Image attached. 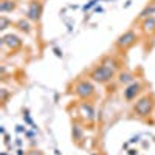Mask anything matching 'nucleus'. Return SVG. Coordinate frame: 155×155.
<instances>
[{
  "label": "nucleus",
  "instance_id": "3",
  "mask_svg": "<svg viewBox=\"0 0 155 155\" xmlns=\"http://www.w3.org/2000/svg\"><path fill=\"white\" fill-rule=\"evenodd\" d=\"M153 107H155L153 98L146 95V96H141L140 99H137V102L134 104V113L137 116H140V118H146V116H149L152 113Z\"/></svg>",
  "mask_w": 155,
  "mask_h": 155
},
{
  "label": "nucleus",
  "instance_id": "13",
  "mask_svg": "<svg viewBox=\"0 0 155 155\" xmlns=\"http://www.w3.org/2000/svg\"><path fill=\"white\" fill-rule=\"evenodd\" d=\"M135 81V78H134V74L132 73H129V71H121L120 73V82L121 84H130V82H134Z\"/></svg>",
  "mask_w": 155,
  "mask_h": 155
},
{
  "label": "nucleus",
  "instance_id": "2",
  "mask_svg": "<svg viewBox=\"0 0 155 155\" xmlns=\"http://www.w3.org/2000/svg\"><path fill=\"white\" fill-rule=\"evenodd\" d=\"M115 74H116V71H113V70H110V68H107V67H104V65H101V64H99V65H96L95 68L90 70L88 78L93 82L107 84V82H110L115 78Z\"/></svg>",
  "mask_w": 155,
  "mask_h": 155
},
{
  "label": "nucleus",
  "instance_id": "16",
  "mask_svg": "<svg viewBox=\"0 0 155 155\" xmlns=\"http://www.w3.org/2000/svg\"><path fill=\"white\" fill-rule=\"evenodd\" d=\"M152 3H153V5H155V0H152Z\"/></svg>",
  "mask_w": 155,
  "mask_h": 155
},
{
  "label": "nucleus",
  "instance_id": "10",
  "mask_svg": "<svg viewBox=\"0 0 155 155\" xmlns=\"http://www.w3.org/2000/svg\"><path fill=\"white\" fill-rule=\"evenodd\" d=\"M141 31L144 34H153L155 33V17L153 16L143 19V22H141Z\"/></svg>",
  "mask_w": 155,
  "mask_h": 155
},
{
  "label": "nucleus",
  "instance_id": "8",
  "mask_svg": "<svg viewBox=\"0 0 155 155\" xmlns=\"http://www.w3.org/2000/svg\"><path fill=\"white\" fill-rule=\"evenodd\" d=\"M2 42H3L5 45H8L9 48H12V50H17V48H20V47H22V41H20V37H17L16 34H6V36H3Z\"/></svg>",
  "mask_w": 155,
  "mask_h": 155
},
{
  "label": "nucleus",
  "instance_id": "12",
  "mask_svg": "<svg viewBox=\"0 0 155 155\" xmlns=\"http://www.w3.org/2000/svg\"><path fill=\"white\" fill-rule=\"evenodd\" d=\"M16 28H19L20 31H23V33H30L31 31V25H30V20L27 19H20L17 23H16Z\"/></svg>",
  "mask_w": 155,
  "mask_h": 155
},
{
  "label": "nucleus",
  "instance_id": "11",
  "mask_svg": "<svg viewBox=\"0 0 155 155\" xmlns=\"http://www.w3.org/2000/svg\"><path fill=\"white\" fill-rule=\"evenodd\" d=\"M12 9H16V0H2V3H0V11L9 12Z\"/></svg>",
  "mask_w": 155,
  "mask_h": 155
},
{
  "label": "nucleus",
  "instance_id": "7",
  "mask_svg": "<svg viewBox=\"0 0 155 155\" xmlns=\"http://www.w3.org/2000/svg\"><path fill=\"white\" fill-rule=\"evenodd\" d=\"M41 16H42V3L39 0H33L27 11V19L31 22H39Z\"/></svg>",
  "mask_w": 155,
  "mask_h": 155
},
{
  "label": "nucleus",
  "instance_id": "4",
  "mask_svg": "<svg viewBox=\"0 0 155 155\" xmlns=\"http://www.w3.org/2000/svg\"><path fill=\"white\" fill-rule=\"evenodd\" d=\"M138 39H140V36L134 30H127L126 33H123L118 39H116L115 45H116V48H118V50L126 51V50H129L130 47H134L138 42Z\"/></svg>",
  "mask_w": 155,
  "mask_h": 155
},
{
  "label": "nucleus",
  "instance_id": "5",
  "mask_svg": "<svg viewBox=\"0 0 155 155\" xmlns=\"http://www.w3.org/2000/svg\"><path fill=\"white\" fill-rule=\"evenodd\" d=\"M141 92H143V82L141 81H134V82H130L124 88L123 96H124L126 101H134V99H137V96Z\"/></svg>",
  "mask_w": 155,
  "mask_h": 155
},
{
  "label": "nucleus",
  "instance_id": "6",
  "mask_svg": "<svg viewBox=\"0 0 155 155\" xmlns=\"http://www.w3.org/2000/svg\"><path fill=\"white\" fill-rule=\"evenodd\" d=\"M78 113H79L84 121H88L92 123L95 120V107L92 102H87V101H82L79 106H78Z\"/></svg>",
  "mask_w": 155,
  "mask_h": 155
},
{
  "label": "nucleus",
  "instance_id": "9",
  "mask_svg": "<svg viewBox=\"0 0 155 155\" xmlns=\"http://www.w3.org/2000/svg\"><path fill=\"white\" fill-rule=\"evenodd\" d=\"M101 65H104V67H107V68H110L113 71H118L120 67H121V62L116 58H113V56H104L102 61H101Z\"/></svg>",
  "mask_w": 155,
  "mask_h": 155
},
{
  "label": "nucleus",
  "instance_id": "15",
  "mask_svg": "<svg viewBox=\"0 0 155 155\" xmlns=\"http://www.w3.org/2000/svg\"><path fill=\"white\" fill-rule=\"evenodd\" d=\"M27 155H44V153H42L41 150H28Z\"/></svg>",
  "mask_w": 155,
  "mask_h": 155
},
{
  "label": "nucleus",
  "instance_id": "1",
  "mask_svg": "<svg viewBox=\"0 0 155 155\" xmlns=\"http://www.w3.org/2000/svg\"><path fill=\"white\" fill-rule=\"evenodd\" d=\"M73 95L82 101H88L95 96V85L92 79H78L73 85Z\"/></svg>",
  "mask_w": 155,
  "mask_h": 155
},
{
  "label": "nucleus",
  "instance_id": "14",
  "mask_svg": "<svg viewBox=\"0 0 155 155\" xmlns=\"http://www.w3.org/2000/svg\"><path fill=\"white\" fill-rule=\"evenodd\" d=\"M0 23H2V25H0V30H6V27H8V20L5 19V17H2V20H0Z\"/></svg>",
  "mask_w": 155,
  "mask_h": 155
}]
</instances>
